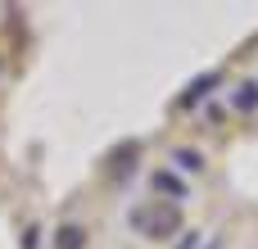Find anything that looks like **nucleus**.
I'll use <instances>...</instances> for the list:
<instances>
[{
    "mask_svg": "<svg viewBox=\"0 0 258 249\" xmlns=\"http://www.w3.org/2000/svg\"><path fill=\"white\" fill-rule=\"evenodd\" d=\"M82 245H86V231H77V227L59 231V249H82Z\"/></svg>",
    "mask_w": 258,
    "mask_h": 249,
    "instance_id": "f257e3e1",
    "label": "nucleus"
},
{
    "mask_svg": "<svg viewBox=\"0 0 258 249\" xmlns=\"http://www.w3.org/2000/svg\"><path fill=\"white\" fill-rule=\"evenodd\" d=\"M177 163H181V168H200V154H186V150H177Z\"/></svg>",
    "mask_w": 258,
    "mask_h": 249,
    "instance_id": "f03ea898",
    "label": "nucleus"
}]
</instances>
